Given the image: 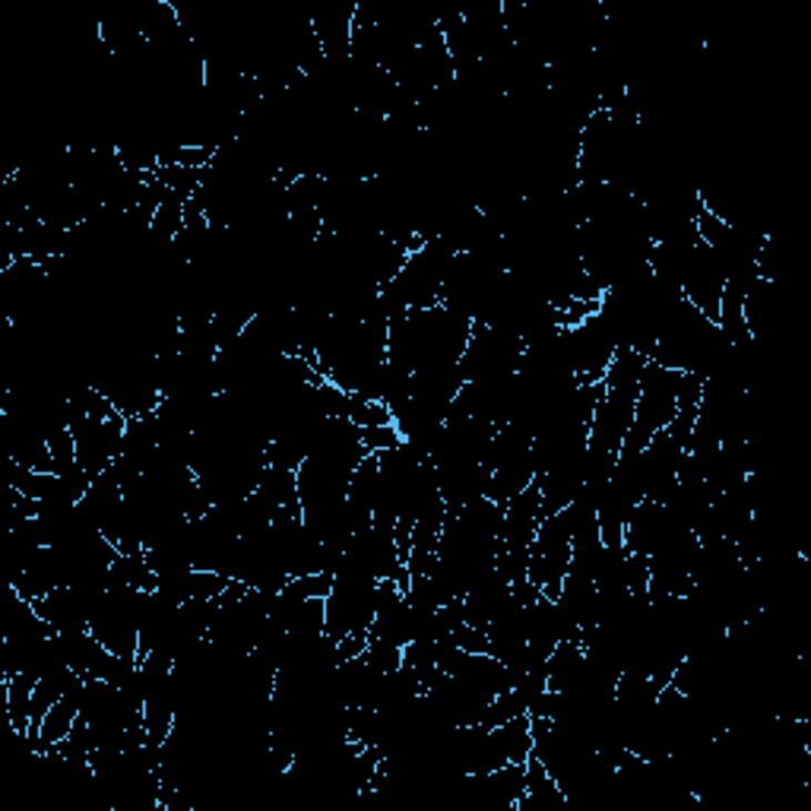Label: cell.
Here are the masks:
<instances>
[{"label":"cell","instance_id":"cell-1","mask_svg":"<svg viewBox=\"0 0 811 811\" xmlns=\"http://www.w3.org/2000/svg\"><path fill=\"white\" fill-rule=\"evenodd\" d=\"M681 524L672 517V510L659 501H650L643 498L640 505L631 510L628 524H625V548L635 551V555H643L650 558L672 529H679Z\"/></svg>","mask_w":811,"mask_h":811},{"label":"cell","instance_id":"cell-2","mask_svg":"<svg viewBox=\"0 0 811 811\" xmlns=\"http://www.w3.org/2000/svg\"><path fill=\"white\" fill-rule=\"evenodd\" d=\"M543 524V495L539 483H533L505 505V520H501V546L507 551H529L536 533Z\"/></svg>","mask_w":811,"mask_h":811},{"label":"cell","instance_id":"cell-3","mask_svg":"<svg viewBox=\"0 0 811 811\" xmlns=\"http://www.w3.org/2000/svg\"><path fill=\"white\" fill-rule=\"evenodd\" d=\"M32 609L42 618L54 635H70V631H89V606L87 599L73 587H58L32 599Z\"/></svg>","mask_w":811,"mask_h":811},{"label":"cell","instance_id":"cell-4","mask_svg":"<svg viewBox=\"0 0 811 811\" xmlns=\"http://www.w3.org/2000/svg\"><path fill=\"white\" fill-rule=\"evenodd\" d=\"M36 681L29 672H17L10 679H3V703H7V720L13 726V732L26 739L29 723H32V688Z\"/></svg>","mask_w":811,"mask_h":811},{"label":"cell","instance_id":"cell-5","mask_svg":"<svg viewBox=\"0 0 811 811\" xmlns=\"http://www.w3.org/2000/svg\"><path fill=\"white\" fill-rule=\"evenodd\" d=\"M498 739L507 751V761L510 764H527L529 754H533V732H529V713H520L514 720H507L505 726H495Z\"/></svg>","mask_w":811,"mask_h":811},{"label":"cell","instance_id":"cell-6","mask_svg":"<svg viewBox=\"0 0 811 811\" xmlns=\"http://www.w3.org/2000/svg\"><path fill=\"white\" fill-rule=\"evenodd\" d=\"M362 444L368 454H381V450H396L403 444V435L396 425H377V428H362Z\"/></svg>","mask_w":811,"mask_h":811},{"label":"cell","instance_id":"cell-7","mask_svg":"<svg viewBox=\"0 0 811 811\" xmlns=\"http://www.w3.org/2000/svg\"><path fill=\"white\" fill-rule=\"evenodd\" d=\"M368 650V635H346L343 640H336V650H333V662H349V659L365 657Z\"/></svg>","mask_w":811,"mask_h":811}]
</instances>
